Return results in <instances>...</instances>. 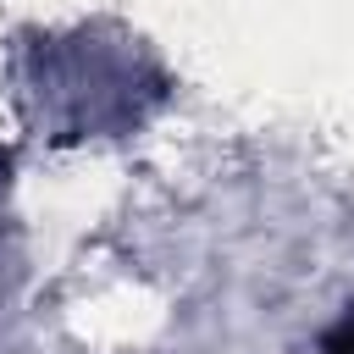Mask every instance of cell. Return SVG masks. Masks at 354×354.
<instances>
[{"label": "cell", "mask_w": 354, "mask_h": 354, "mask_svg": "<svg viewBox=\"0 0 354 354\" xmlns=\"http://www.w3.org/2000/svg\"><path fill=\"white\" fill-rule=\"evenodd\" d=\"M321 354H354V310L326 332V343H321Z\"/></svg>", "instance_id": "6da1fadb"}]
</instances>
